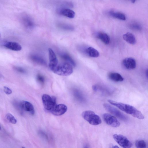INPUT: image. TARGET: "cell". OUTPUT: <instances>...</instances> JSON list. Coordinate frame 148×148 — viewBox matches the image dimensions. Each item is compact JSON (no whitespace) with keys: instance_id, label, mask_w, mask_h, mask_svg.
<instances>
[{"instance_id":"1","label":"cell","mask_w":148,"mask_h":148,"mask_svg":"<svg viewBox=\"0 0 148 148\" xmlns=\"http://www.w3.org/2000/svg\"><path fill=\"white\" fill-rule=\"evenodd\" d=\"M108 101L111 105L116 106L122 111L134 117L140 119H143L144 118L142 113L132 106L110 99L108 100Z\"/></svg>"},{"instance_id":"2","label":"cell","mask_w":148,"mask_h":148,"mask_svg":"<svg viewBox=\"0 0 148 148\" xmlns=\"http://www.w3.org/2000/svg\"><path fill=\"white\" fill-rule=\"evenodd\" d=\"M52 71L60 75H69L73 72V66L68 62H63L58 64Z\"/></svg>"},{"instance_id":"3","label":"cell","mask_w":148,"mask_h":148,"mask_svg":"<svg viewBox=\"0 0 148 148\" xmlns=\"http://www.w3.org/2000/svg\"><path fill=\"white\" fill-rule=\"evenodd\" d=\"M82 115L86 121L92 125H98L101 123L100 117L92 111H85L82 113Z\"/></svg>"},{"instance_id":"4","label":"cell","mask_w":148,"mask_h":148,"mask_svg":"<svg viewBox=\"0 0 148 148\" xmlns=\"http://www.w3.org/2000/svg\"><path fill=\"white\" fill-rule=\"evenodd\" d=\"M103 106L106 110L116 116L124 121L127 120V117L119 110L110 104L104 103Z\"/></svg>"},{"instance_id":"5","label":"cell","mask_w":148,"mask_h":148,"mask_svg":"<svg viewBox=\"0 0 148 148\" xmlns=\"http://www.w3.org/2000/svg\"><path fill=\"white\" fill-rule=\"evenodd\" d=\"M42 98L44 108L47 110H51L56 105V99L54 96H50L48 95L44 94Z\"/></svg>"},{"instance_id":"6","label":"cell","mask_w":148,"mask_h":148,"mask_svg":"<svg viewBox=\"0 0 148 148\" xmlns=\"http://www.w3.org/2000/svg\"><path fill=\"white\" fill-rule=\"evenodd\" d=\"M113 137L116 142L122 147L130 148L132 146V143L127 137L123 135L114 134Z\"/></svg>"},{"instance_id":"7","label":"cell","mask_w":148,"mask_h":148,"mask_svg":"<svg viewBox=\"0 0 148 148\" xmlns=\"http://www.w3.org/2000/svg\"><path fill=\"white\" fill-rule=\"evenodd\" d=\"M20 21L25 27L27 29H31L35 26V23L33 18L28 14L23 13L20 16Z\"/></svg>"},{"instance_id":"8","label":"cell","mask_w":148,"mask_h":148,"mask_svg":"<svg viewBox=\"0 0 148 148\" xmlns=\"http://www.w3.org/2000/svg\"><path fill=\"white\" fill-rule=\"evenodd\" d=\"M103 120L106 124L113 127L119 126L120 123L118 119L114 116L108 113H105L103 115Z\"/></svg>"},{"instance_id":"9","label":"cell","mask_w":148,"mask_h":148,"mask_svg":"<svg viewBox=\"0 0 148 148\" xmlns=\"http://www.w3.org/2000/svg\"><path fill=\"white\" fill-rule=\"evenodd\" d=\"M49 59V66L53 71L58 64V60L56 55L53 50L51 48L48 49Z\"/></svg>"},{"instance_id":"10","label":"cell","mask_w":148,"mask_h":148,"mask_svg":"<svg viewBox=\"0 0 148 148\" xmlns=\"http://www.w3.org/2000/svg\"><path fill=\"white\" fill-rule=\"evenodd\" d=\"M67 110L66 105L63 104L56 105L51 110V112L53 115L58 116L61 115L65 113Z\"/></svg>"},{"instance_id":"11","label":"cell","mask_w":148,"mask_h":148,"mask_svg":"<svg viewBox=\"0 0 148 148\" xmlns=\"http://www.w3.org/2000/svg\"><path fill=\"white\" fill-rule=\"evenodd\" d=\"M123 67L128 70H132L136 67V62L135 60L132 58H127L122 62Z\"/></svg>"},{"instance_id":"12","label":"cell","mask_w":148,"mask_h":148,"mask_svg":"<svg viewBox=\"0 0 148 148\" xmlns=\"http://www.w3.org/2000/svg\"><path fill=\"white\" fill-rule=\"evenodd\" d=\"M20 107L22 110L28 112L30 114L34 115L35 110L33 105L29 102L24 101L20 103Z\"/></svg>"},{"instance_id":"13","label":"cell","mask_w":148,"mask_h":148,"mask_svg":"<svg viewBox=\"0 0 148 148\" xmlns=\"http://www.w3.org/2000/svg\"><path fill=\"white\" fill-rule=\"evenodd\" d=\"M59 12L60 14L70 18H73L75 15L73 11L67 8H62L59 10Z\"/></svg>"},{"instance_id":"14","label":"cell","mask_w":148,"mask_h":148,"mask_svg":"<svg viewBox=\"0 0 148 148\" xmlns=\"http://www.w3.org/2000/svg\"><path fill=\"white\" fill-rule=\"evenodd\" d=\"M4 46L8 49L14 51H19L22 49L21 46L15 42H6Z\"/></svg>"},{"instance_id":"15","label":"cell","mask_w":148,"mask_h":148,"mask_svg":"<svg viewBox=\"0 0 148 148\" xmlns=\"http://www.w3.org/2000/svg\"><path fill=\"white\" fill-rule=\"evenodd\" d=\"M123 37L125 41L130 44L134 45L136 42L135 36L131 33L127 32L124 34Z\"/></svg>"},{"instance_id":"16","label":"cell","mask_w":148,"mask_h":148,"mask_svg":"<svg viewBox=\"0 0 148 148\" xmlns=\"http://www.w3.org/2000/svg\"><path fill=\"white\" fill-rule=\"evenodd\" d=\"M96 37L105 45H108L110 43V38L106 33L103 32H98L97 34Z\"/></svg>"},{"instance_id":"17","label":"cell","mask_w":148,"mask_h":148,"mask_svg":"<svg viewBox=\"0 0 148 148\" xmlns=\"http://www.w3.org/2000/svg\"><path fill=\"white\" fill-rule=\"evenodd\" d=\"M108 76L110 79L115 82H121L124 80L122 76L120 74L117 73H110L108 74Z\"/></svg>"},{"instance_id":"18","label":"cell","mask_w":148,"mask_h":148,"mask_svg":"<svg viewBox=\"0 0 148 148\" xmlns=\"http://www.w3.org/2000/svg\"><path fill=\"white\" fill-rule=\"evenodd\" d=\"M86 53L90 57L97 58L99 56V52L96 49L92 47H89L85 50Z\"/></svg>"},{"instance_id":"19","label":"cell","mask_w":148,"mask_h":148,"mask_svg":"<svg viewBox=\"0 0 148 148\" xmlns=\"http://www.w3.org/2000/svg\"><path fill=\"white\" fill-rule=\"evenodd\" d=\"M31 60L34 62L42 65H46L45 60L41 57L36 55H32L30 56Z\"/></svg>"},{"instance_id":"20","label":"cell","mask_w":148,"mask_h":148,"mask_svg":"<svg viewBox=\"0 0 148 148\" xmlns=\"http://www.w3.org/2000/svg\"><path fill=\"white\" fill-rule=\"evenodd\" d=\"M59 55L62 59L70 63L73 66H75L76 64L75 61L68 54L62 53H60Z\"/></svg>"},{"instance_id":"21","label":"cell","mask_w":148,"mask_h":148,"mask_svg":"<svg viewBox=\"0 0 148 148\" xmlns=\"http://www.w3.org/2000/svg\"><path fill=\"white\" fill-rule=\"evenodd\" d=\"M57 26L59 28L66 31H72L74 29L72 25L64 23H58L57 24Z\"/></svg>"},{"instance_id":"22","label":"cell","mask_w":148,"mask_h":148,"mask_svg":"<svg viewBox=\"0 0 148 148\" xmlns=\"http://www.w3.org/2000/svg\"><path fill=\"white\" fill-rule=\"evenodd\" d=\"M110 14L112 17L117 19L124 21L126 20V16L123 13L119 12L111 11Z\"/></svg>"},{"instance_id":"23","label":"cell","mask_w":148,"mask_h":148,"mask_svg":"<svg viewBox=\"0 0 148 148\" xmlns=\"http://www.w3.org/2000/svg\"><path fill=\"white\" fill-rule=\"evenodd\" d=\"M92 88L95 91L101 92L104 94L109 95L110 93L108 90L99 85H93L92 86Z\"/></svg>"},{"instance_id":"24","label":"cell","mask_w":148,"mask_h":148,"mask_svg":"<svg viewBox=\"0 0 148 148\" xmlns=\"http://www.w3.org/2000/svg\"><path fill=\"white\" fill-rule=\"evenodd\" d=\"M135 146L138 148H145L146 147V144L144 140H139L136 141Z\"/></svg>"},{"instance_id":"25","label":"cell","mask_w":148,"mask_h":148,"mask_svg":"<svg viewBox=\"0 0 148 148\" xmlns=\"http://www.w3.org/2000/svg\"><path fill=\"white\" fill-rule=\"evenodd\" d=\"M6 117L10 123L15 124L17 122V120L11 114L7 113L6 115Z\"/></svg>"},{"instance_id":"26","label":"cell","mask_w":148,"mask_h":148,"mask_svg":"<svg viewBox=\"0 0 148 148\" xmlns=\"http://www.w3.org/2000/svg\"><path fill=\"white\" fill-rule=\"evenodd\" d=\"M37 81L41 84H43L45 82V78L44 77L40 74H38L36 76Z\"/></svg>"},{"instance_id":"27","label":"cell","mask_w":148,"mask_h":148,"mask_svg":"<svg viewBox=\"0 0 148 148\" xmlns=\"http://www.w3.org/2000/svg\"><path fill=\"white\" fill-rule=\"evenodd\" d=\"M130 27L132 29L136 30H140L141 29L140 26L137 23L132 24L130 25Z\"/></svg>"},{"instance_id":"28","label":"cell","mask_w":148,"mask_h":148,"mask_svg":"<svg viewBox=\"0 0 148 148\" xmlns=\"http://www.w3.org/2000/svg\"><path fill=\"white\" fill-rule=\"evenodd\" d=\"M3 90L4 92L7 95H10L12 93V90L6 86L4 87Z\"/></svg>"},{"instance_id":"29","label":"cell","mask_w":148,"mask_h":148,"mask_svg":"<svg viewBox=\"0 0 148 148\" xmlns=\"http://www.w3.org/2000/svg\"><path fill=\"white\" fill-rule=\"evenodd\" d=\"M14 68L16 71L21 73H24L25 72V70L21 67L15 66Z\"/></svg>"},{"instance_id":"30","label":"cell","mask_w":148,"mask_h":148,"mask_svg":"<svg viewBox=\"0 0 148 148\" xmlns=\"http://www.w3.org/2000/svg\"><path fill=\"white\" fill-rule=\"evenodd\" d=\"M130 0L132 3H135V1H136V0Z\"/></svg>"},{"instance_id":"31","label":"cell","mask_w":148,"mask_h":148,"mask_svg":"<svg viewBox=\"0 0 148 148\" xmlns=\"http://www.w3.org/2000/svg\"><path fill=\"white\" fill-rule=\"evenodd\" d=\"M146 77L147 78L148 77V70L147 69L146 71Z\"/></svg>"},{"instance_id":"32","label":"cell","mask_w":148,"mask_h":148,"mask_svg":"<svg viewBox=\"0 0 148 148\" xmlns=\"http://www.w3.org/2000/svg\"><path fill=\"white\" fill-rule=\"evenodd\" d=\"M112 148H118L119 147L117 146V145H114V146H113L112 147Z\"/></svg>"},{"instance_id":"33","label":"cell","mask_w":148,"mask_h":148,"mask_svg":"<svg viewBox=\"0 0 148 148\" xmlns=\"http://www.w3.org/2000/svg\"><path fill=\"white\" fill-rule=\"evenodd\" d=\"M1 129V126H0V130Z\"/></svg>"},{"instance_id":"34","label":"cell","mask_w":148,"mask_h":148,"mask_svg":"<svg viewBox=\"0 0 148 148\" xmlns=\"http://www.w3.org/2000/svg\"></svg>"}]
</instances>
